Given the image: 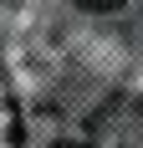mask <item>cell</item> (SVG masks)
<instances>
[{
	"label": "cell",
	"instance_id": "cell-1",
	"mask_svg": "<svg viewBox=\"0 0 143 148\" xmlns=\"http://www.w3.org/2000/svg\"><path fill=\"white\" fill-rule=\"evenodd\" d=\"M82 10H123V0H77Z\"/></svg>",
	"mask_w": 143,
	"mask_h": 148
},
{
	"label": "cell",
	"instance_id": "cell-2",
	"mask_svg": "<svg viewBox=\"0 0 143 148\" xmlns=\"http://www.w3.org/2000/svg\"><path fill=\"white\" fill-rule=\"evenodd\" d=\"M56 148H77V143H56Z\"/></svg>",
	"mask_w": 143,
	"mask_h": 148
}]
</instances>
